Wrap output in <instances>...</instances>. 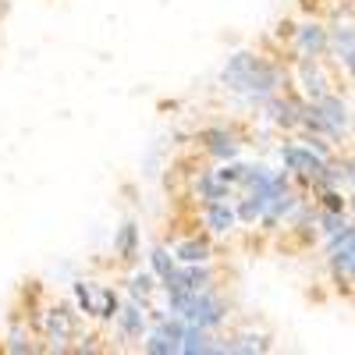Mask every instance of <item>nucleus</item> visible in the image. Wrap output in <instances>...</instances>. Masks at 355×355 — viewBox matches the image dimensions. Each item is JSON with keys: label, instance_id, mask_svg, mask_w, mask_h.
Returning <instances> with one entry per match:
<instances>
[{"label": "nucleus", "instance_id": "nucleus-1", "mask_svg": "<svg viewBox=\"0 0 355 355\" xmlns=\"http://www.w3.org/2000/svg\"><path fill=\"white\" fill-rule=\"evenodd\" d=\"M220 82L231 89V93H242L256 103H266L270 96L281 93L284 75H281L277 64H270L259 53H234V57H227V64L220 71Z\"/></svg>", "mask_w": 355, "mask_h": 355}, {"label": "nucleus", "instance_id": "nucleus-2", "mask_svg": "<svg viewBox=\"0 0 355 355\" xmlns=\"http://www.w3.org/2000/svg\"><path fill=\"white\" fill-rule=\"evenodd\" d=\"M78 316H82V309L71 306V302H53V306L43 309L40 331H43V338L50 341V345H46L50 352H68V348H71L68 341L78 338Z\"/></svg>", "mask_w": 355, "mask_h": 355}, {"label": "nucleus", "instance_id": "nucleus-3", "mask_svg": "<svg viewBox=\"0 0 355 355\" xmlns=\"http://www.w3.org/2000/svg\"><path fill=\"white\" fill-rule=\"evenodd\" d=\"M327 259H331V274L341 288L355 284V224H348L341 234L327 239Z\"/></svg>", "mask_w": 355, "mask_h": 355}, {"label": "nucleus", "instance_id": "nucleus-4", "mask_svg": "<svg viewBox=\"0 0 355 355\" xmlns=\"http://www.w3.org/2000/svg\"><path fill=\"white\" fill-rule=\"evenodd\" d=\"M182 316H185L189 323H199V327L214 331V327H220V323L227 320V302L220 299L214 288H206V291H196V295H192V302L185 306Z\"/></svg>", "mask_w": 355, "mask_h": 355}, {"label": "nucleus", "instance_id": "nucleus-5", "mask_svg": "<svg viewBox=\"0 0 355 355\" xmlns=\"http://www.w3.org/2000/svg\"><path fill=\"white\" fill-rule=\"evenodd\" d=\"M299 57H323L331 50V28H323L320 21H302L291 36Z\"/></svg>", "mask_w": 355, "mask_h": 355}, {"label": "nucleus", "instance_id": "nucleus-6", "mask_svg": "<svg viewBox=\"0 0 355 355\" xmlns=\"http://www.w3.org/2000/svg\"><path fill=\"white\" fill-rule=\"evenodd\" d=\"M196 142L202 146V153H210L214 160H220V164H227V160H234L239 157V139H234V132H227V128H202L199 135H196Z\"/></svg>", "mask_w": 355, "mask_h": 355}, {"label": "nucleus", "instance_id": "nucleus-7", "mask_svg": "<svg viewBox=\"0 0 355 355\" xmlns=\"http://www.w3.org/2000/svg\"><path fill=\"white\" fill-rule=\"evenodd\" d=\"M117 331H121V338H128V341H146V331H150V309H146L142 302H128V306H121V313H117Z\"/></svg>", "mask_w": 355, "mask_h": 355}, {"label": "nucleus", "instance_id": "nucleus-8", "mask_svg": "<svg viewBox=\"0 0 355 355\" xmlns=\"http://www.w3.org/2000/svg\"><path fill=\"white\" fill-rule=\"evenodd\" d=\"M266 110H270V117H274V125L277 128H284V132H291V128H302V107H306V100H295V96H270L263 103Z\"/></svg>", "mask_w": 355, "mask_h": 355}, {"label": "nucleus", "instance_id": "nucleus-9", "mask_svg": "<svg viewBox=\"0 0 355 355\" xmlns=\"http://www.w3.org/2000/svg\"><path fill=\"white\" fill-rule=\"evenodd\" d=\"M331 53H334V61L345 68L348 78H355V25L341 21L331 28Z\"/></svg>", "mask_w": 355, "mask_h": 355}, {"label": "nucleus", "instance_id": "nucleus-10", "mask_svg": "<svg viewBox=\"0 0 355 355\" xmlns=\"http://www.w3.org/2000/svg\"><path fill=\"white\" fill-rule=\"evenodd\" d=\"M299 85H302L306 100H320V96L331 93V78L323 75L316 57H302V61H299Z\"/></svg>", "mask_w": 355, "mask_h": 355}, {"label": "nucleus", "instance_id": "nucleus-11", "mask_svg": "<svg viewBox=\"0 0 355 355\" xmlns=\"http://www.w3.org/2000/svg\"><path fill=\"white\" fill-rule=\"evenodd\" d=\"M202 220L214 234H227L239 224V210H234L227 199H210V202H202Z\"/></svg>", "mask_w": 355, "mask_h": 355}, {"label": "nucleus", "instance_id": "nucleus-12", "mask_svg": "<svg viewBox=\"0 0 355 355\" xmlns=\"http://www.w3.org/2000/svg\"><path fill=\"white\" fill-rule=\"evenodd\" d=\"M316 107H320V114L331 121V128L345 139V132H348V121H352V110H348V103L341 100V96H334V93H327V96H320V100H313Z\"/></svg>", "mask_w": 355, "mask_h": 355}, {"label": "nucleus", "instance_id": "nucleus-13", "mask_svg": "<svg viewBox=\"0 0 355 355\" xmlns=\"http://www.w3.org/2000/svg\"><path fill=\"white\" fill-rule=\"evenodd\" d=\"M114 256L121 263H135L139 259V224L128 220L114 231Z\"/></svg>", "mask_w": 355, "mask_h": 355}, {"label": "nucleus", "instance_id": "nucleus-14", "mask_svg": "<svg viewBox=\"0 0 355 355\" xmlns=\"http://www.w3.org/2000/svg\"><path fill=\"white\" fill-rule=\"evenodd\" d=\"M217 352H224V355H249V352H270V338L266 334H234V338H227L224 345H217Z\"/></svg>", "mask_w": 355, "mask_h": 355}, {"label": "nucleus", "instance_id": "nucleus-15", "mask_svg": "<svg viewBox=\"0 0 355 355\" xmlns=\"http://www.w3.org/2000/svg\"><path fill=\"white\" fill-rule=\"evenodd\" d=\"M75 306L82 309V316H96V320H100L103 288L93 284V281H75Z\"/></svg>", "mask_w": 355, "mask_h": 355}, {"label": "nucleus", "instance_id": "nucleus-16", "mask_svg": "<svg viewBox=\"0 0 355 355\" xmlns=\"http://www.w3.org/2000/svg\"><path fill=\"white\" fill-rule=\"evenodd\" d=\"M174 256H178V263H210V256H214V249H210V242L206 239H182V242H174Z\"/></svg>", "mask_w": 355, "mask_h": 355}, {"label": "nucleus", "instance_id": "nucleus-17", "mask_svg": "<svg viewBox=\"0 0 355 355\" xmlns=\"http://www.w3.org/2000/svg\"><path fill=\"white\" fill-rule=\"evenodd\" d=\"M182 352L185 355H196V352H217V345H214V338H210V331L206 327H199V323H189L185 327V341H182Z\"/></svg>", "mask_w": 355, "mask_h": 355}, {"label": "nucleus", "instance_id": "nucleus-18", "mask_svg": "<svg viewBox=\"0 0 355 355\" xmlns=\"http://www.w3.org/2000/svg\"><path fill=\"white\" fill-rule=\"evenodd\" d=\"M128 291H132V299L135 302H150V295L157 291V274H150V270H135L132 274V281H128Z\"/></svg>", "mask_w": 355, "mask_h": 355}, {"label": "nucleus", "instance_id": "nucleus-19", "mask_svg": "<svg viewBox=\"0 0 355 355\" xmlns=\"http://www.w3.org/2000/svg\"><path fill=\"white\" fill-rule=\"evenodd\" d=\"M178 256H171L164 245H157L153 252H150V263H153V274L160 277V284L167 281V277H174V270H178V263H174Z\"/></svg>", "mask_w": 355, "mask_h": 355}, {"label": "nucleus", "instance_id": "nucleus-20", "mask_svg": "<svg viewBox=\"0 0 355 355\" xmlns=\"http://www.w3.org/2000/svg\"><path fill=\"white\" fill-rule=\"evenodd\" d=\"M316 224H320V227H323V234L331 239V234H341V231L348 227V217H345V214H338V210H320V214H316Z\"/></svg>", "mask_w": 355, "mask_h": 355}, {"label": "nucleus", "instance_id": "nucleus-21", "mask_svg": "<svg viewBox=\"0 0 355 355\" xmlns=\"http://www.w3.org/2000/svg\"><path fill=\"white\" fill-rule=\"evenodd\" d=\"M0 348H4V352H40V345H33V334L21 331V327H15Z\"/></svg>", "mask_w": 355, "mask_h": 355}, {"label": "nucleus", "instance_id": "nucleus-22", "mask_svg": "<svg viewBox=\"0 0 355 355\" xmlns=\"http://www.w3.org/2000/svg\"><path fill=\"white\" fill-rule=\"evenodd\" d=\"M117 313H121V299H117L114 288H103V306H100V320L103 323H114Z\"/></svg>", "mask_w": 355, "mask_h": 355}, {"label": "nucleus", "instance_id": "nucleus-23", "mask_svg": "<svg viewBox=\"0 0 355 355\" xmlns=\"http://www.w3.org/2000/svg\"><path fill=\"white\" fill-rule=\"evenodd\" d=\"M142 352H150V355H174L178 348H174V345H171L164 334H157V331H153V334H146V341H142Z\"/></svg>", "mask_w": 355, "mask_h": 355}, {"label": "nucleus", "instance_id": "nucleus-24", "mask_svg": "<svg viewBox=\"0 0 355 355\" xmlns=\"http://www.w3.org/2000/svg\"><path fill=\"white\" fill-rule=\"evenodd\" d=\"M320 206H323V210H338V214H345V196L338 192V189H323L320 192Z\"/></svg>", "mask_w": 355, "mask_h": 355}, {"label": "nucleus", "instance_id": "nucleus-25", "mask_svg": "<svg viewBox=\"0 0 355 355\" xmlns=\"http://www.w3.org/2000/svg\"><path fill=\"white\" fill-rule=\"evenodd\" d=\"M78 341H82V345H75V352H100V345H96L100 338H96V334H85V338H78Z\"/></svg>", "mask_w": 355, "mask_h": 355}]
</instances>
